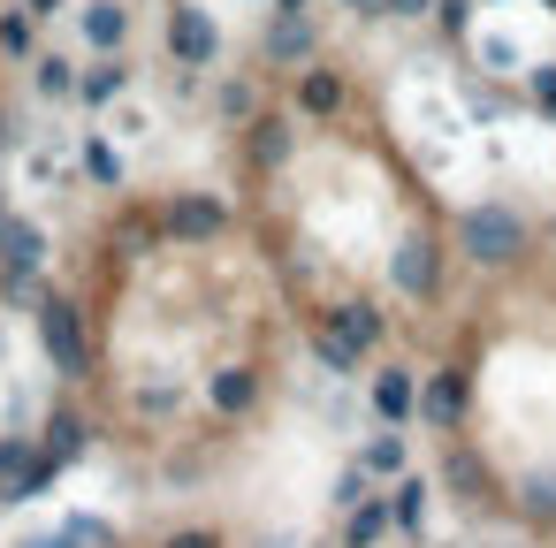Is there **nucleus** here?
Segmentation results:
<instances>
[{
  "label": "nucleus",
  "instance_id": "obj_1",
  "mask_svg": "<svg viewBox=\"0 0 556 548\" xmlns=\"http://www.w3.org/2000/svg\"><path fill=\"white\" fill-rule=\"evenodd\" d=\"M457 252L472 267H518L533 252V229L510 206H472V214H457Z\"/></svg>",
  "mask_w": 556,
  "mask_h": 548
},
{
  "label": "nucleus",
  "instance_id": "obj_2",
  "mask_svg": "<svg viewBox=\"0 0 556 548\" xmlns=\"http://www.w3.org/2000/svg\"><path fill=\"white\" fill-rule=\"evenodd\" d=\"M39 343H47V358H54L62 373H85V358H92L85 313H77L70 297H47V305H39Z\"/></svg>",
  "mask_w": 556,
  "mask_h": 548
},
{
  "label": "nucleus",
  "instance_id": "obj_3",
  "mask_svg": "<svg viewBox=\"0 0 556 548\" xmlns=\"http://www.w3.org/2000/svg\"><path fill=\"white\" fill-rule=\"evenodd\" d=\"M465 396H472V388H465V373H457V366H442V373L419 388V411H427V426H465Z\"/></svg>",
  "mask_w": 556,
  "mask_h": 548
},
{
  "label": "nucleus",
  "instance_id": "obj_4",
  "mask_svg": "<svg viewBox=\"0 0 556 548\" xmlns=\"http://www.w3.org/2000/svg\"><path fill=\"white\" fill-rule=\"evenodd\" d=\"M374 411H381L389 426H404V419L419 411V381H412V366H381V373H374Z\"/></svg>",
  "mask_w": 556,
  "mask_h": 548
},
{
  "label": "nucleus",
  "instance_id": "obj_5",
  "mask_svg": "<svg viewBox=\"0 0 556 548\" xmlns=\"http://www.w3.org/2000/svg\"><path fill=\"white\" fill-rule=\"evenodd\" d=\"M396 525V510L381 502V495H366V502H351V525H343V548H374L381 533Z\"/></svg>",
  "mask_w": 556,
  "mask_h": 548
},
{
  "label": "nucleus",
  "instance_id": "obj_6",
  "mask_svg": "<svg viewBox=\"0 0 556 548\" xmlns=\"http://www.w3.org/2000/svg\"><path fill=\"white\" fill-rule=\"evenodd\" d=\"M252 396H260V373H252V366H222V373H214V404H222V411H244Z\"/></svg>",
  "mask_w": 556,
  "mask_h": 548
},
{
  "label": "nucleus",
  "instance_id": "obj_7",
  "mask_svg": "<svg viewBox=\"0 0 556 548\" xmlns=\"http://www.w3.org/2000/svg\"><path fill=\"white\" fill-rule=\"evenodd\" d=\"M427 495H434V487H427L419 472H412V480H396L389 510H396V525H404V533H419V525H427Z\"/></svg>",
  "mask_w": 556,
  "mask_h": 548
},
{
  "label": "nucleus",
  "instance_id": "obj_8",
  "mask_svg": "<svg viewBox=\"0 0 556 548\" xmlns=\"http://www.w3.org/2000/svg\"><path fill=\"white\" fill-rule=\"evenodd\" d=\"M358 464H366V472H404V434H396V426H389V434H374Z\"/></svg>",
  "mask_w": 556,
  "mask_h": 548
},
{
  "label": "nucleus",
  "instance_id": "obj_9",
  "mask_svg": "<svg viewBox=\"0 0 556 548\" xmlns=\"http://www.w3.org/2000/svg\"><path fill=\"white\" fill-rule=\"evenodd\" d=\"M39 457H31V442H0V480H9V495H16V480L31 472Z\"/></svg>",
  "mask_w": 556,
  "mask_h": 548
},
{
  "label": "nucleus",
  "instance_id": "obj_10",
  "mask_svg": "<svg viewBox=\"0 0 556 548\" xmlns=\"http://www.w3.org/2000/svg\"><path fill=\"white\" fill-rule=\"evenodd\" d=\"M77 449H85V426L77 419H54L47 426V457H77Z\"/></svg>",
  "mask_w": 556,
  "mask_h": 548
},
{
  "label": "nucleus",
  "instance_id": "obj_11",
  "mask_svg": "<svg viewBox=\"0 0 556 548\" xmlns=\"http://www.w3.org/2000/svg\"><path fill=\"white\" fill-rule=\"evenodd\" d=\"M526 510L533 518H556V472H533L526 480Z\"/></svg>",
  "mask_w": 556,
  "mask_h": 548
},
{
  "label": "nucleus",
  "instance_id": "obj_12",
  "mask_svg": "<svg viewBox=\"0 0 556 548\" xmlns=\"http://www.w3.org/2000/svg\"><path fill=\"white\" fill-rule=\"evenodd\" d=\"M533 100L556 115V62H548V69H533Z\"/></svg>",
  "mask_w": 556,
  "mask_h": 548
},
{
  "label": "nucleus",
  "instance_id": "obj_13",
  "mask_svg": "<svg viewBox=\"0 0 556 548\" xmlns=\"http://www.w3.org/2000/svg\"><path fill=\"white\" fill-rule=\"evenodd\" d=\"M168 548H222V540H214V533H176Z\"/></svg>",
  "mask_w": 556,
  "mask_h": 548
},
{
  "label": "nucleus",
  "instance_id": "obj_14",
  "mask_svg": "<svg viewBox=\"0 0 556 548\" xmlns=\"http://www.w3.org/2000/svg\"><path fill=\"white\" fill-rule=\"evenodd\" d=\"M396 16H427V0H396Z\"/></svg>",
  "mask_w": 556,
  "mask_h": 548
}]
</instances>
